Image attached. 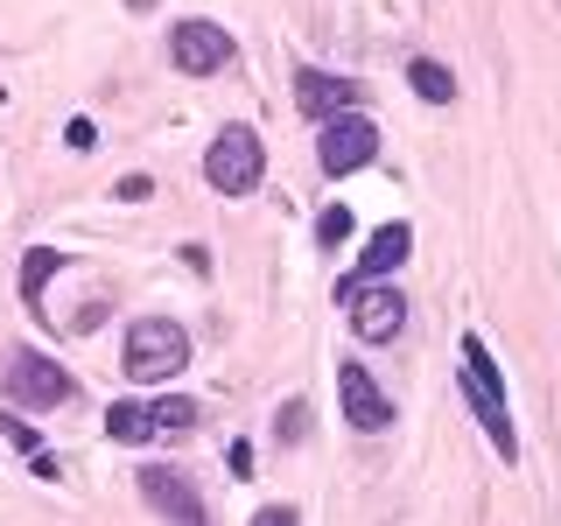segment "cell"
<instances>
[{
    "label": "cell",
    "mask_w": 561,
    "mask_h": 526,
    "mask_svg": "<svg viewBox=\"0 0 561 526\" xmlns=\"http://www.w3.org/2000/svg\"><path fill=\"white\" fill-rule=\"evenodd\" d=\"M463 393H470V408H478V421H484V435H491V449L513 464L519 456V435H513V408H505V379H499V365H491V351H484V338H463Z\"/></svg>",
    "instance_id": "cell-1"
},
{
    "label": "cell",
    "mask_w": 561,
    "mask_h": 526,
    "mask_svg": "<svg viewBox=\"0 0 561 526\" xmlns=\"http://www.w3.org/2000/svg\"><path fill=\"white\" fill-rule=\"evenodd\" d=\"M190 365V330L175 316H140L127 330V379L134 386H169Z\"/></svg>",
    "instance_id": "cell-2"
},
{
    "label": "cell",
    "mask_w": 561,
    "mask_h": 526,
    "mask_svg": "<svg viewBox=\"0 0 561 526\" xmlns=\"http://www.w3.org/2000/svg\"><path fill=\"white\" fill-rule=\"evenodd\" d=\"M337 302L351 309L358 344H393L400 330H408V295L393 288V274L386 281H337Z\"/></svg>",
    "instance_id": "cell-3"
},
{
    "label": "cell",
    "mask_w": 561,
    "mask_h": 526,
    "mask_svg": "<svg viewBox=\"0 0 561 526\" xmlns=\"http://www.w3.org/2000/svg\"><path fill=\"white\" fill-rule=\"evenodd\" d=\"M260 175H267V148H260L253 127H225L218 140H210V155H204V183L210 190H225V197H253Z\"/></svg>",
    "instance_id": "cell-4"
},
{
    "label": "cell",
    "mask_w": 561,
    "mask_h": 526,
    "mask_svg": "<svg viewBox=\"0 0 561 526\" xmlns=\"http://www.w3.org/2000/svg\"><path fill=\"white\" fill-rule=\"evenodd\" d=\"M0 386H8L14 408H64V400L78 393V379H70L49 351H28V344L8 351V373H0Z\"/></svg>",
    "instance_id": "cell-5"
},
{
    "label": "cell",
    "mask_w": 561,
    "mask_h": 526,
    "mask_svg": "<svg viewBox=\"0 0 561 526\" xmlns=\"http://www.w3.org/2000/svg\"><path fill=\"white\" fill-rule=\"evenodd\" d=\"M373 155H379V127L358 113V105H351V113H330L323 134H316L323 175H358V169H373Z\"/></svg>",
    "instance_id": "cell-6"
},
{
    "label": "cell",
    "mask_w": 561,
    "mask_h": 526,
    "mask_svg": "<svg viewBox=\"0 0 561 526\" xmlns=\"http://www.w3.org/2000/svg\"><path fill=\"white\" fill-rule=\"evenodd\" d=\"M169 64L183 70V78H210V70L232 64V35L218 22H204V14H190V22L169 28Z\"/></svg>",
    "instance_id": "cell-7"
},
{
    "label": "cell",
    "mask_w": 561,
    "mask_h": 526,
    "mask_svg": "<svg viewBox=\"0 0 561 526\" xmlns=\"http://www.w3.org/2000/svg\"><path fill=\"white\" fill-rule=\"evenodd\" d=\"M337 400H344V421L358 435H386L393 428V400L379 393V379L365 365H337Z\"/></svg>",
    "instance_id": "cell-8"
},
{
    "label": "cell",
    "mask_w": 561,
    "mask_h": 526,
    "mask_svg": "<svg viewBox=\"0 0 561 526\" xmlns=\"http://www.w3.org/2000/svg\"><path fill=\"white\" fill-rule=\"evenodd\" d=\"M134 484H140V499H148V505H154V513H162V519L204 526V499H197V484H190L183 470H162V464H148V470H140Z\"/></svg>",
    "instance_id": "cell-9"
},
{
    "label": "cell",
    "mask_w": 561,
    "mask_h": 526,
    "mask_svg": "<svg viewBox=\"0 0 561 526\" xmlns=\"http://www.w3.org/2000/svg\"><path fill=\"white\" fill-rule=\"evenodd\" d=\"M295 105H302L309 119L351 113V105H358V84L337 78V70H316V64H302V70H295Z\"/></svg>",
    "instance_id": "cell-10"
},
{
    "label": "cell",
    "mask_w": 561,
    "mask_h": 526,
    "mask_svg": "<svg viewBox=\"0 0 561 526\" xmlns=\"http://www.w3.org/2000/svg\"><path fill=\"white\" fill-rule=\"evenodd\" d=\"M408 253H414V232L393 218V225H379V232L365 239V260H358V274H344V281H386V274H393Z\"/></svg>",
    "instance_id": "cell-11"
},
{
    "label": "cell",
    "mask_w": 561,
    "mask_h": 526,
    "mask_svg": "<svg viewBox=\"0 0 561 526\" xmlns=\"http://www.w3.org/2000/svg\"><path fill=\"white\" fill-rule=\"evenodd\" d=\"M57 267H64L57 245H35V253L22 260V302H28L35 316H43V295H49V274H57Z\"/></svg>",
    "instance_id": "cell-12"
},
{
    "label": "cell",
    "mask_w": 561,
    "mask_h": 526,
    "mask_svg": "<svg viewBox=\"0 0 561 526\" xmlns=\"http://www.w3.org/2000/svg\"><path fill=\"white\" fill-rule=\"evenodd\" d=\"M105 428H113V443H148V435H154V408H148V400H119V408L105 414Z\"/></svg>",
    "instance_id": "cell-13"
},
{
    "label": "cell",
    "mask_w": 561,
    "mask_h": 526,
    "mask_svg": "<svg viewBox=\"0 0 561 526\" xmlns=\"http://www.w3.org/2000/svg\"><path fill=\"white\" fill-rule=\"evenodd\" d=\"M154 435H169V443H183V435H197V400H183V393L154 400Z\"/></svg>",
    "instance_id": "cell-14"
},
{
    "label": "cell",
    "mask_w": 561,
    "mask_h": 526,
    "mask_svg": "<svg viewBox=\"0 0 561 526\" xmlns=\"http://www.w3.org/2000/svg\"><path fill=\"white\" fill-rule=\"evenodd\" d=\"M408 84H414L428 105H449V99H456V78H449L435 57H414V64H408Z\"/></svg>",
    "instance_id": "cell-15"
},
{
    "label": "cell",
    "mask_w": 561,
    "mask_h": 526,
    "mask_svg": "<svg viewBox=\"0 0 561 526\" xmlns=\"http://www.w3.org/2000/svg\"><path fill=\"white\" fill-rule=\"evenodd\" d=\"M344 239H351V210H344V204H330L323 218H316V245H323V253H337Z\"/></svg>",
    "instance_id": "cell-16"
},
{
    "label": "cell",
    "mask_w": 561,
    "mask_h": 526,
    "mask_svg": "<svg viewBox=\"0 0 561 526\" xmlns=\"http://www.w3.org/2000/svg\"><path fill=\"white\" fill-rule=\"evenodd\" d=\"M302 421H309V408H302V400H288V408H280V435H288V443H302Z\"/></svg>",
    "instance_id": "cell-17"
},
{
    "label": "cell",
    "mask_w": 561,
    "mask_h": 526,
    "mask_svg": "<svg viewBox=\"0 0 561 526\" xmlns=\"http://www.w3.org/2000/svg\"><path fill=\"white\" fill-rule=\"evenodd\" d=\"M64 140H70V148L84 155V148H92V140H99V127H92V119H70V127H64Z\"/></svg>",
    "instance_id": "cell-18"
},
{
    "label": "cell",
    "mask_w": 561,
    "mask_h": 526,
    "mask_svg": "<svg viewBox=\"0 0 561 526\" xmlns=\"http://www.w3.org/2000/svg\"><path fill=\"white\" fill-rule=\"evenodd\" d=\"M148 190H154V183H148V175H127V183H119V190H113V197H119V204H140V197H148Z\"/></svg>",
    "instance_id": "cell-19"
},
{
    "label": "cell",
    "mask_w": 561,
    "mask_h": 526,
    "mask_svg": "<svg viewBox=\"0 0 561 526\" xmlns=\"http://www.w3.org/2000/svg\"><path fill=\"white\" fill-rule=\"evenodd\" d=\"M0 428H8V435H14V443H22V449L35 456V428H28V421H22V414H8V421H0Z\"/></svg>",
    "instance_id": "cell-20"
},
{
    "label": "cell",
    "mask_w": 561,
    "mask_h": 526,
    "mask_svg": "<svg viewBox=\"0 0 561 526\" xmlns=\"http://www.w3.org/2000/svg\"><path fill=\"white\" fill-rule=\"evenodd\" d=\"M302 513H295V505H267V513H260V526H295Z\"/></svg>",
    "instance_id": "cell-21"
}]
</instances>
